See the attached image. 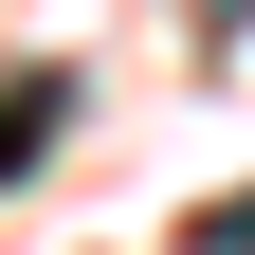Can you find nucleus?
Wrapping results in <instances>:
<instances>
[{
	"label": "nucleus",
	"instance_id": "1",
	"mask_svg": "<svg viewBox=\"0 0 255 255\" xmlns=\"http://www.w3.org/2000/svg\"><path fill=\"white\" fill-rule=\"evenodd\" d=\"M55 110H73V91H55V73H0V182H18V164H37V146H55Z\"/></svg>",
	"mask_w": 255,
	"mask_h": 255
},
{
	"label": "nucleus",
	"instance_id": "2",
	"mask_svg": "<svg viewBox=\"0 0 255 255\" xmlns=\"http://www.w3.org/2000/svg\"><path fill=\"white\" fill-rule=\"evenodd\" d=\"M201 237H219V255H255V201H219V219H201Z\"/></svg>",
	"mask_w": 255,
	"mask_h": 255
},
{
	"label": "nucleus",
	"instance_id": "3",
	"mask_svg": "<svg viewBox=\"0 0 255 255\" xmlns=\"http://www.w3.org/2000/svg\"><path fill=\"white\" fill-rule=\"evenodd\" d=\"M201 37H255V0H201Z\"/></svg>",
	"mask_w": 255,
	"mask_h": 255
}]
</instances>
